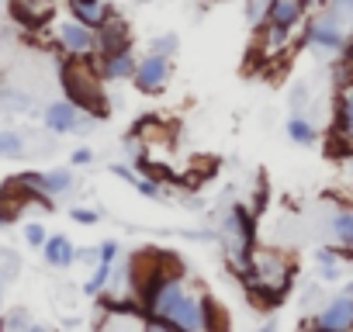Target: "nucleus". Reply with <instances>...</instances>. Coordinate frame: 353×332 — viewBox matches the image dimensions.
Instances as JSON below:
<instances>
[{
	"label": "nucleus",
	"mask_w": 353,
	"mask_h": 332,
	"mask_svg": "<svg viewBox=\"0 0 353 332\" xmlns=\"http://www.w3.org/2000/svg\"><path fill=\"white\" fill-rule=\"evenodd\" d=\"M246 291L256 304H281L284 294L294 284V260L277 253V249H253L250 270L243 273Z\"/></svg>",
	"instance_id": "nucleus-1"
},
{
	"label": "nucleus",
	"mask_w": 353,
	"mask_h": 332,
	"mask_svg": "<svg viewBox=\"0 0 353 332\" xmlns=\"http://www.w3.org/2000/svg\"><path fill=\"white\" fill-rule=\"evenodd\" d=\"M59 80H63L66 101H73L80 111H87V114H94V118H108L104 80H101L94 59H63Z\"/></svg>",
	"instance_id": "nucleus-2"
},
{
	"label": "nucleus",
	"mask_w": 353,
	"mask_h": 332,
	"mask_svg": "<svg viewBox=\"0 0 353 332\" xmlns=\"http://www.w3.org/2000/svg\"><path fill=\"white\" fill-rule=\"evenodd\" d=\"M52 42L66 59H94L97 56V32L83 21H77L73 14H66L63 21L52 25Z\"/></svg>",
	"instance_id": "nucleus-3"
},
{
	"label": "nucleus",
	"mask_w": 353,
	"mask_h": 332,
	"mask_svg": "<svg viewBox=\"0 0 353 332\" xmlns=\"http://www.w3.org/2000/svg\"><path fill=\"white\" fill-rule=\"evenodd\" d=\"M305 45H315V49H325V52H343L346 45V32H343V14L336 8L315 14L308 25H305V35H301Z\"/></svg>",
	"instance_id": "nucleus-4"
},
{
	"label": "nucleus",
	"mask_w": 353,
	"mask_h": 332,
	"mask_svg": "<svg viewBox=\"0 0 353 332\" xmlns=\"http://www.w3.org/2000/svg\"><path fill=\"white\" fill-rule=\"evenodd\" d=\"M170 76H173V59L170 56H159V52H149L139 59L135 73H132V83L139 94H163L170 87Z\"/></svg>",
	"instance_id": "nucleus-5"
},
{
	"label": "nucleus",
	"mask_w": 353,
	"mask_h": 332,
	"mask_svg": "<svg viewBox=\"0 0 353 332\" xmlns=\"http://www.w3.org/2000/svg\"><path fill=\"white\" fill-rule=\"evenodd\" d=\"M332 152L350 156L353 152V83L343 80L336 94V121H332Z\"/></svg>",
	"instance_id": "nucleus-6"
},
{
	"label": "nucleus",
	"mask_w": 353,
	"mask_h": 332,
	"mask_svg": "<svg viewBox=\"0 0 353 332\" xmlns=\"http://www.w3.org/2000/svg\"><path fill=\"white\" fill-rule=\"evenodd\" d=\"M312 325L325 332H353V294H339L329 304H322L312 318Z\"/></svg>",
	"instance_id": "nucleus-7"
},
{
	"label": "nucleus",
	"mask_w": 353,
	"mask_h": 332,
	"mask_svg": "<svg viewBox=\"0 0 353 332\" xmlns=\"http://www.w3.org/2000/svg\"><path fill=\"white\" fill-rule=\"evenodd\" d=\"M94 63H97L101 80L118 83V80H132V73H135V66H139V56H135L132 45H125V49H114V52H108V56H94Z\"/></svg>",
	"instance_id": "nucleus-8"
},
{
	"label": "nucleus",
	"mask_w": 353,
	"mask_h": 332,
	"mask_svg": "<svg viewBox=\"0 0 353 332\" xmlns=\"http://www.w3.org/2000/svg\"><path fill=\"white\" fill-rule=\"evenodd\" d=\"M83 114H87V111H80L73 101H56V104L46 107V125H49V132H56V135L87 132L90 121H83Z\"/></svg>",
	"instance_id": "nucleus-9"
},
{
	"label": "nucleus",
	"mask_w": 353,
	"mask_h": 332,
	"mask_svg": "<svg viewBox=\"0 0 353 332\" xmlns=\"http://www.w3.org/2000/svg\"><path fill=\"white\" fill-rule=\"evenodd\" d=\"M308 4H312V0H270L263 21H270V25H277L284 32H294L298 25H305Z\"/></svg>",
	"instance_id": "nucleus-10"
},
{
	"label": "nucleus",
	"mask_w": 353,
	"mask_h": 332,
	"mask_svg": "<svg viewBox=\"0 0 353 332\" xmlns=\"http://www.w3.org/2000/svg\"><path fill=\"white\" fill-rule=\"evenodd\" d=\"M125 45H132V28H128V21L114 11V14L97 28V56H108V52L125 49Z\"/></svg>",
	"instance_id": "nucleus-11"
},
{
	"label": "nucleus",
	"mask_w": 353,
	"mask_h": 332,
	"mask_svg": "<svg viewBox=\"0 0 353 332\" xmlns=\"http://www.w3.org/2000/svg\"><path fill=\"white\" fill-rule=\"evenodd\" d=\"M52 11H56L52 0H11V14H14V21H21V25L32 28V32L46 28L49 18H52Z\"/></svg>",
	"instance_id": "nucleus-12"
},
{
	"label": "nucleus",
	"mask_w": 353,
	"mask_h": 332,
	"mask_svg": "<svg viewBox=\"0 0 353 332\" xmlns=\"http://www.w3.org/2000/svg\"><path fill=\"white\" fill-rule=\"evenodd\" d=\"M66 11H70L77 21L90 25L94 32L114 14V8L108 4V0H66Z\"/></svg>",
	"instance_id": "nucleus-13"
},
{
	"label": "nucleus",
	"mask_w": 353,
	"mask_h": 332,
	"mask_svg": "<svg viewBox=\"0 0 353 332\" xmlns=\"http://www.w3.org/2000/svg\"><path fill=\"white\" fill-rule=\"evenodd\" d=\"M145 329V311L139 308H108L101 332H142Z\"/></svg>",
	"instance_id": "nucleus-14"
},
{
	"label": "nucleus",
	"mask_w": 353,
	"mask_h": 332,
	"mask_svg": "<svg viewBox=\"0 0 353 332\" xmlns=\"http://www.w3.org/2000/svg\"><path fill=\"white\" fill-rule=\"evenodd\" d=\"M329 232H332L339 253L343 256H353V208L350 205H343V208H336L329 215Z\"/></svg>",
	"instance_id": "nucleus-15"
},
{
	"label": "nucleus",
	"mask_w": 353,
	"mask_h": 332,
	"mask_svg": "<svg viewBox=\"0 0 353 332\" xmlns=\"http://www.w3.org/2000/svg\"><path fill=\"white\" fill-rule=\"evenodd\" d=\"M42 253H46V263L49 267H59V270L77 263V246L66 236H49L46 246H42Z\"/></svg>",
	"instance_id": "nucleus-16"
},
{
	"label": "nucleus",
	"mask_w": 353,
	"mask_h": 332,
	"mask_svg": "<svg viewBox=\"0 0 353 332\" xmlns=\"http://www.w3.org/2000/svg\"><path fill=\"white\" fill-rule=\"evenodd\" d=\"M205 332H229V315L212 294H205Z\"/></svg>",
	"instance_id": "nucleus-17"
},
{
	"label": "nucleus",
	"mask_w": 353,
	"mask_h": 332,
	"mask_svg": "<svg viewBox=\"0 0 353 332\" xmlns=\"http://www.w3.org/2000/svg\"><path fill=\"white\" fill-rule=\"evenodd\" d=\"M339 260H343V253H339V249H329V246L315 249V263H319V273L325 277V284L339 277Z\"/></svg>",
	"instance_id": "nucleus-18"
},
{
	"label": "nucleus",
	"mask_w": 353,
	"mask_h": 332,
	"mask_svg": "<svg viewBox=\"0 0 353 332\" xmlns=\"http://www.w3.org/2000/svg\"><path fill=\"white\" fill-rule=\"evenodd\" d=\"M288 135H291V142H298V145H315V142H319V132H315L312 121H305L301 114H294V118L288 121Z\"/></svg>",
	"instance_id": "nucleus-19"
},
{
	"label": "nucleus",
	"mask_w": 353,
	"mask_h": 332,
	"mask_svg": "<svg viewBox=\"0 0 353 332\" xmlns=\"http://www.w3.org/2000/svg\"><path fill=\"white\" fill-rule=\"evenodd\" d=\"M73 187V174L70 170H49V174H42V191L52 198V194H63V191H70Z\"/></svg>",
	"instance_id": "nucleus-20"
},
{
	"label": "nucleus",
	"mask_w": 353,
	"mask_h": 332,
	"mask_svg": "<svg viewBox=\"0 0 353 332\" xmlns=\"http://www.w3.org/2000/svg\"><path fill=\"white\" fill-rule=\"evenodd\" d=\"M25 152V142L18 132H0V156H8V159H18Z\"/></svg>",
	"instance_id": "nucleus-21"
},
{
	"label": "nucleus",
	"mask_w": 353,
	"mask_h": 332,
	"mask_svg": "<svg viewBox=\"0 0 353 332\" xmlns=\"http://www.w3.org/2000/svg\"><path fill=\"white\" fill-rule=\"evenodd\" d=\"M108 284H111V263H101V267L94 270V277L87 280V287H83V291H87V294H101Z\"/></svg>",
	"instance_id": "nucleus-22"
},
{
	"label": "nucleus",
	"mask_w": 353,
	"mask_h": 332,
	"mask_svg": "<svg viewBox=\"0 0 353 332\" xmlns=\"http://www.w3.org/2000/svg\"><path fill=\"white\" fill-rule=\"evenodd\" d=\"M176 45H181V42H176V35H159V39L149 42V52H159V56H170V59H173Z\"/></svg>",
	"instance_id": "nucleus-23"
},
{
	"label": "nucleus",
	"mask_w": 353,
	"mask_h": 332,
	"mask_svg": "<svg viewBox=\"0 0 353 332\" xmlns=\"http://www.w3.org/2000/svg\"><path fill=\"white\" fill-rule=\"evenodd\" d=\"M267 8H270V0H246V18H250L253 25H260L263 14H267Z\"/></svg>",
	"instance_id": "nucleus-24"
},
{
	"label": "nucleus",
	"mask_w": 353,
	"mask_h": 332,
	"mask_svg": "<svg viewBox=\"0 0 353 332\" xmlns=\"http://www.w3.org/2000/svg\"><path fill=\"white\" fill-rule=\"evenodd\" d=\"M25 239H28L32 246H46L49 236H46V229H42L39 222H28V225H25Z\"/></svg>",
	"instance_id": "nucleus-25"
},
{
	"label": "nucleus",
	"mask_w": 353,
	"mask_h": 332,
	"mask_svg": "<svg viewBox=\"0 0 353 332\" xmlns=\"http://www.w3.org/2000/svg\"><path fill=\"white\" fill-rule=\"evenodd\" d=\"M114 256H118V242H114V239H108V242L97 246V260H101V263H114Z\"/></svg>",
	"instance_id": "nucleus-26"
},
{
	"label": "nucleus",
	"mask_w": 353,
	"mask_h": 332,
	"mask_svg": "<svg viewBox=\"0 0 353 332\" xmlns=\"http://www.w3.org/2000/svg\"><path fill=\"white\" fill-rule=\"evenodd\" d=\"M135 187H139L145 198H163V184H159V180H139Z\"/></svg>",
	"instance_id": "nucleus-27"
},
{
	"label": "nucleus",
	"mask_w": 353,
	"mask_h": 332,
	"mask_svg": "<svg viewBox=\"0 0 353 332\" xmlns=\"http://www.w3.org/2000/svg\"><path fill=\"white\" fill-rule=\"evenodd\" d=\"M142 332H181V329H173L170 322H163V318H145V329Z\"/></svg>",
	"instance_id": "nucleus-28"
},
{
	"label": "nucleus",
	"mask_w": 353,
	"mask_h": 332,
	"mask_svg": "<svg viewBox=\"0 0 353 332\" xmlns=\"http://www.w3.org/2000/svg\"><path fill=\"white\" fill-rule=\"evenodd\" d=\"M73 222H80V225H94V222H97V211H90V208H73Z\"/></svg>",
	"instance_id": "nucleus-29"
},
{
	"label": "nucleus",
	"mask_w": 353,
	"mask_h": 332,
	"mask_svg": "<svg viewBox=\"0 0 353 332\" xmlns=\"http://www.w3.org/2000/svg\"><path fill=\"white\" fill-rule=\"evenodd\" d=\"M111 170H114V174H118L121 180H128V184H139V177H135V174L128 170V166H121V163H114V166H111Z\"/></svg>",
	"instance_id": "nucleus-30"
},
{
	"label": "nucleus",
	"mask_w": 353,
	"mask_h": 332,
	"mask_svg": "<svg viewBox=\"0 0 353 332\" xmlns=\"http://www.w3.org/2000/svg\"><path fill=\"white\" fill-rule=\"evenodd\" d=\"M90 159H94V152H90V149H77V152H73V163H77V166H87Z\"/></svg>",
	"instance_id": "nucleus-31"
},
{
	"label": "nucleus",
	"mask_w": 353,
	"mask_h": 332,
	"mask_svg": "<svg viewBox=\"0 0 353 332\" xmlns=\"http://www.w3.org/2000/svg\"><path fill=\"white\" fill-rule=\"evenodd\" d=\"M332 8H336L339 14H353V0H332Z\"/></svg>",
	"instance_id": "nucleus-32"
},
{
	"label": "nucleus",
	"mask_w": 353,
	"mask_h": 332,
	"mask_svg": "<svg viewBox=\"0 0 353 332\" xmlns=\"http://www.w3.org/2000/svg\"><path fill=\"white\" fill-rule=\"evenodd\" d=\"M305 97H308L305 90H294V94H291V104H294V107H301V104H305Z\"/></svg>",
	"instance_id": "nucleus-33"
},
{
	"label": "nucleus",
	"mask_w": 353,
	"mask_h": 332,
	"mask_svg": "<svg viewBox=\"0 0 353 332\" xmlns=\"http://www.w3.org/2000/svg\"><path fill=\"white\" fill-rule=\"evenodd\" d=\"M346 170H350V184H353V152L346 156Z\"/></svg>",
	"instance_id": "nucleus-34"
},
{
	"label": "nucleus",
	"mask_w": 353,
	"mask_h": 332,
	"mask_svg": "<svg viewBox=\"0 0 353 332\" xmlns=\"http://www.w3.org/2000/svg\"><path fill=\"white\" fill-rule=\"evenodd\" d=\"M25 332H49V329H42V325H28Z\"/></svg>",
	"instance_id": "nucleus-35"
},
{
	"label": "nucleus",
	"mask_w": 353,
	"mask_h": 332,
	"mask_svg": "<svg viewBox=\"0 0 353 332\" xmlns=\"http://www.w3.org/2000/svg\"><path fill=\"white\" fill-rule=\"evenodd\" d=\"M260 332H277V325H274V322H270V325H263V329H260Z\"/></svg>",
	"instance_id": "nucleus-36"
},
{
	"label": "nucleus",
	"mask_w": 353,
	"mask_h": 332,
	"mask_svg": "<svg viewBox=\"0 0 353 332\" xmlns=\"http://www.w3.org/2000/svg\"><path fill=\"white\" fill-rule=\"evenodd\" d=\"M305 332H325V329H319V325H308V329H305Z\"/></svg>",
	"instance_id": "nucleus-37"
},
{
	"label": "nucleus",
	"mask_w": 353,
	"mask_h": 332,
	"mask_svg": "<svg viewBox=\"0 0 353 332\" xmlns=\"http://www.w3.org/2000/svg\"><path fill=\"white\" fill-rule=\"evenodd\" d=\"M346 294H353V280H350V287H346Z\"/></svg>",
	"instance_id": "nucleus-38"
}]
</instances>
